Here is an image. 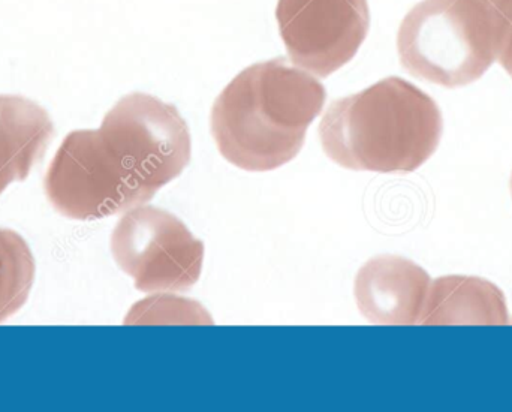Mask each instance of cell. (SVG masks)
Segmentation results:
<instances>
[{
  "label": "cell",
  "mask_w": 512,
  "mask_h": 412,
  "mask_svg": "<svg viewBox=\"0 0 512 412\" xmlns=\"http://www.w3.org/2000/svg\"><path fill=\"white\" fill-rule=\"evenodd\" d=\"M188 123L173 104L147 93L123 96L99 129L63 140L45 176L60 215L98 221L153 200L191 162Z\"/></svg>",
  "instance_id": "obj_1"
},
{
  "label": "cell",
  "mask_w": 512,
  "mask_h": 412,
  "mask_svg": "<svg viewBox=\"0 0 512 412\" xmlns=\"http://www.w3.org/2000/svg\"><path fill=\"white\" fill-rule=\"evenodd\" d=\"M325 99L322 83L285 57L255 63L216 98L210 116L213 140L240 170H276L303 149Z\"/></svg>",
  "instance_id": "obj_2"
},
{
  "label": "cell",
  "mask_w": 512,
  "mask_h": 412,
  "mask_svg": "<svg viewBox=\"0 0 512 412\" xmlns=\"http://www.w3.org/2000/svg\"><path fill=\"white\" fill-rule=\"evenodd\" d=\"M444 131L432 96L399 77L331 102L319 125L325 155L346 170L414 173L438 150Z\"/></svg>",
  "instance_id": "obj_3"
},
{
  "label": "cell",
  "mask_w": 512,
  "mask_h": 412,
  "mask_svg": "<svg viewBox=\"0 0 512 412\" xmlns=\"http://www.w3.org/2000/svg\"><path fill=\"white\" fill-rule=\"evenodd\" d=\"M493 36V6L423 0L403 18L397 50L412 77L456 89L480 80L496 62Z\"/></svg>",
  "instance_id": "obj_4"
},
{
  "label": "cell",
  "mask_w": 512,
  "mask_h": 412,
  "mask_svg": "<svg viewBox=\"0 0 512 412\" xmlns=\"http://www.w3.org/2000/svg\"><path fill=\"white\" fill-rule=\"evenodd\" d=\"M110 246L117 266L143 293H185L200 281L204 243L167 210L146 204L129 210Z\"/></svg>",
  "instance_id": "obj_5"
},
{
  "label": "cell",
  "mask_w": 512,
  "mask_h": 412,
  "mask_svg": "<svg viewBox=\"0 0 512 412\" xmlns=\"http://www.w3.org/2000/svg\"><path fill=\"white\" fill-rule=\"evenodd\" d=\"M276 18L289 59L319 78L351 62L370 29L367 0H279Z\"/></svg>",
  "instance_id": "obj_6"
},
{
  "label": "cell",
  "mask_w": 512,
  "mask_h": 412,
  "mask_svg": "<svg viewBox=\"0 0 512 412\" xmlns=\"http://www.w3.org/2000/svg\"><path fill=\"white\" fill-rule=\"evenodd\" d=\"M432 278L408 258L379 255L367 261L354 284L358 311L373 324L411 326L420 323Z\"/></svg>",
  "instance_id": "obj_7"
},
{
  "label": "cell",
  "mask_w": 512,
  "mask_h": 412,
  "mask_svg": "<svg viewBox=\"0 0 512 412\" xmlns=\"http://www.w3.org/2000/svg\"><path fill=\"white\" fill-rule=\"evenodd\" d=\"M421 324L505 326L510 312L501 288L480 276L448 275L430 285Z\"/></svg>",
  "instance_id": "obj_8"
},
{
  "label": "cell",
  "mask_w": 512,
  "mask_h": 412,
  "mask_svg": "<svg viewBox=\"0 0 512 412\" xmlns=\"http://www.w3.org/2000/svg\"><path fill=\"white\" fill-rule=\"evenodd\" d=\"M54 134L44 107L18 95H0V195L29 176Z\"/></svg>",
  "instance_id": "obj_9"
},
{
  "label": "cell",
  "mask_w": 512,
  "mask_h": 412,
  "mask_svg": "<svg viewBox=\"0 0 512 412\" xmlns=\"http://www.w3.org/2000/svg\"><path fill=\"white\" fill-rule=\"evenodd\" d=\"M35 272V258L23 236L0 227V323L26 305Z\"/></svg>",
  "instance_id": "obj_10"
},
{
  "label": "cell",
  "mask_w": 512,
  "mask_h": 412,
  "mask_svg": "<svg viewBox=\"0 0 512 412\" xmlns=\"http://www.w3.org/2000/svg\"><path fill=\"white\" fill-rule=\"evenodd\" d=\"M125 324H213L209 312L194 300L174 296H155L132 306Z\"/></svg>",
  "instance_id": "obj_11"
},
{
  "label": "cell",
  "mask_w": 512,
  "mask_h": 412,
  "mask_svg": "<svg viewBox=\"0 0 512 412\" xmlns=\"http://www.w3.org/2000/svg\"><path fill=\"white\" fill-rule=\"evenodd\" d=\"M493 29L496 60L512 78V0L493 6Z\"/></svg>",
  "instance_id": "obj_12"
},
{
  "label": "cell",
  "mask_w": 512,
  "mask_h": 412,
  "mask_svg": "<svg viewBox=\"0 0 512 412\" xmlns=\"http://www.w3.org/2000/svg\"><path fill=\"white\" fill-rule=\"evenodd\" d=\"M480 2L486 3L487 6H495L496 3L501 2V0H480Z\"/></svg>",
  "instance_id": "obj_13"
},
{
  "label": "cell",
  "mask_w": 512,
  "mask_h": 412,
  "mask_svg": "<svg viewBox=\"0 0 512 412\" xmlns=\"http://www.w3.org/2000/svg\"><path fill=\"white\" fill-rule=\"evenodd\" d=\"M510 189H511V197H512V173H511V180H510Z\"/></svg>",
  "instance_id": "obj_14"
}]
</instances>
